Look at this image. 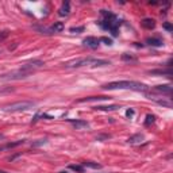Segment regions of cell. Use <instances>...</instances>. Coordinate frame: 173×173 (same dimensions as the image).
I'll use <instances>...</instances> for the list:
<instances>
[{
  "instance_id": "obj_1",
  "label": "cell",
  "mask_w": 173,
  "mask_h": 173,
  "mask_svg": "<svg viewBox=\"0 0 173 173\" xmlns=\"http://www.w3.org/2000/svg\"><path fill=\"white\" fill-rule=\"evenodd\" d=\"M103 89H133V91H138V92H146L149 89L148 85L138 83V81H130V80H120V81H112V83H108L102 85Z\"/></svg>"
},
{
  "instance_id": "obj_2",
  "label": "cell",
  "mask_w": 173,
  "mask_h": 173,
  "mask_svg": "<svg viewBox=\"0 0 173 173\" xmlns=\"http://www.w3.org/2000/svg\"><path fill=\"white\" fill-rule=\"evenodd\" d=\"M86 65H89V66H106V65H110V61L86 57V58H79V60H75V61L66 62L65 66L66 68H80V66H86Z\"/></svg>"
},
{
  "instance_id": "obj_3",
  "label": "cell",
  "mask_w": 173,
  "mask_h": 173,
  "mask_svg": "<svg viewBox=\"0 0 173 173\" xmlns=\"http://www.w3.org/2000/svg\"><path fill=\"white\" fill-rule=\"evenodd\" d=\"M102 15L104 16V19L100 22V26L104 30H110L112 35H118V27H119L118 18L114 14H111L110 11H106V10H102Z\"/></svg>"
},
{
  "instance_id": "obj_4",
  "label": "cell",
  "mask_w": 173,
  "mask_h": 173,
  "mask_svg": "<svg viewBox=\"0 0 173 173\" xmlns=\"http://www.w3.org/2000/svg\"><path fill=\"white\" fill-rule=\"evenodd\" d=\"M35 106L34 102H18V103H12V104L4 107V111L7 112H20V111H26L30 110Z\"/></svg>"
},
{
  "instance_id": "obj_5",
  "label": "cell",
  "mask_w": 173,
  "mask_h": 173,
  "mask_svg": "<svg viewBox=\"0 0 173 173\" xmlns=\"http://www.w3.org/2000/svg\"><path fill=\"white\" fill-rule=\"evenodd\" d=\"M31 75V72H26V71H18V72H12L10 75H3L2 79L3 80H20V79H26L27 76Z\"/></svg>"
},
{
  "instance_id": "obj_6",
  "label": "cell",
  "mask_w": 173,
  "mask_h": 173,
  "mask_svg": "<svg viewBox=\"0 0 173 173\" xmlns=\"http://www.w3.org/2000/svg\"><path fill=\"white\" fill-rule=\"evenodd\" d=\"M43 61H41V60H34V61H30V62H26L23 66H22L20 69L22 71H26V72H34L35 69H39V68H42L43 66Z\"/></svg>"
},
{
  "instance_id": "obj_7",
  "label": "cell",
  "mask_w": 173,
  "mask_h": 173,
  "mask_svg": "<svg viewBox=\"0 0 173 173\" xmlns=\"http://www.w3.org/2000/svg\"><path fill=\"white\" fill-rule=\"evenodd\" d=\"M68 122L72 123V126L75 127L76 130H84V128H88L89 127V123L86 120H80V119H68Z\"/></svg>"
},
{
  "instance_id": "obj_8",
  "label": "cell",
  "mask_w": 173,
  "mask_h": 173,
  "mask_svg": "<svg viewBox=\"0 0 173 173\" xmlns=\"http://www.w3.org/2000/svg\"><path fill=\"white\" fill-rule=\"evenodd\" d=\"M99 42L100 41H99L97 38H95V37H86L84 39V45L91 47V49H96V47L99 46Z\"/></svg>"
},
{
  "instance_id": "obj_9",
  "label": "cell",
  "mask_w": 173,
  "mask_h": 173,
  "mask_svg": "<svg viewBox=\"0 0 173 173\" xmlns=\"http://www.w3.org/2000/svg\"><path fill=\"white\" fill-rule=\"evenodd\" d=\"M149 75H155V76H172L170 69H153L149 71Z\"/></svg>"
},
{
  "instance_id": "obj_10",
  "label": "cell",
  "mask_w": 173,
  "mask_h": 173,
  "mask_svg": "<svg viewBox=\"0 0 173 173\" xmlns=\"http://www.w3.org/2000/svg\"><path fill=\"white\" fill-rule=\"evenodd\" d=\"M107 99H111V97H107V96H89V97L80 99V100H77V103H85V102H99V100H107Z\"/></svg>"
},
{
  "instance_id": "obj_11",
  "label": "cell",
  "mask_w": 173,
  "mask_h": 173,
  "mask_svg": "<svg viewBox=\"0 0 173 173\" xmlns=\"http://www.w3.org/2000/svg\"><path fill=\"white\" fill-rule=\"evenodd\" d=\"M154 91H157V92H161V93H166L170 96V92H172V86L169 84H165V85H157L154 88Z\"/></svg>"
},
{
  "instance_id": "obj_12",
  "label": "cell",
  "mask_w": 173,
  "mask_h": 173,
  "mask_svg": "<svg viewBox=\"0 0 173 173\" xmlns=\"http://www.w3.org/2000/svg\"><path fill=\"white\" fill-rule=\"evenodd\" d=\"M69 12H71V3H69V2H65V3L62 4V7L58 10V14L61 15V16H68Z\"/></svg>"
},
{
  "instance_id": "obj_13",
  "label": "cell",
  "mask_w": 173,
  "mask_h": 173,
  "mask_svg": "<svg viewBox=\"0 0 173 173\" xmlns=\"http://www.w3.org/2000/svg\"><path fill=\"white\" fill-rule=\"evenodd\" d=\"M146 43L150 46H155V47H160L164 45V41L161 39V38H148L146 39Z\"/></svg>"
},
{
  "instance_id": "obj_14",
  "label": "cell",
  "mask_w": 173,
  "mask_h": 173,
  "mask_svg": "<svg viewBox=\"0 0 173 173\" xmlns=\"http://www.w3.org/2000/svg\"><path fill=\"white\" fill-rule=\"evenodd\" d=\"M142 26L148 30H151L155 27V20L151 18H145V19H142Z\"/></svg>"
},
{
  "instance_id": "obj_15",
  "label": "cell",
  "mask_w": 173,
  "mask_h": 173,
  "mask_svg": "<svg viewBox=\"0 0 173 173\" xmlns=\"http://www.w3.org/2000/svg\"><path fill=\"white\" fill-rule=\"evenodd\" d=\"M144 141V135L142 134H135V135H133V137H130L127 142L128 144H131V145H135V144H141V142Z\"/></svg>"
},
{
  "instance_id": "obj_16",
  "label": "cell",
  "mask_w": 173,
  "mask_h": 173,
  "mask_svg": "<svg viewBox=\"0 0 173 173\" xmlns=\"http://www.w3.org/2000/svg\"><path fill=\"white\" fill-rule=\"evenodd\" d=\"M95 110H99V111H115V110H118L119 106H115V104H112V106H97V107H93Z\"/></svg>"
},
{
  "instance_id": "obj_17",
  "label": "cell",
  "mask_w": 173,
  "mask_h": 173,
  "mask_svg": "<svg viewBox=\"0 0 173 173\" xmlns=\"http://www.w3.org/2000/svg\"><path fill=\"white\" fill-rule=\"evenodd\" d=\"M81 165H83L84 168H92V169H100L102 165L97 162H91V161H84L81 162Z\"/></svg>"
},
{
  "instance_id": "obj_18",
  "label": "cell",
  "mask_w": 173,
  "mask_h": 173,
  "mask_svg": "<svg viewBox=\"0 0 173 173\" xmlns=\"http://www.w3.org/2000/svg\"><path fill=\"white\" fill-rule=\"evenodd\" d=\"M62 30H64V23H62V22H55V23L51 26L50 31H53V33H61Z\"/></svg>"
},
{
  "instance_id": "obj_19",
  "label": "cell",
  "mask_w": 173,
  "mask_h": 173,
  "mask_svg": "<svg viewBox=\"0 0 173 173\" xmlns=\"http://www.w3.org/2000/svg\"><path fill=\"white\" fill-rule=\"evenodd\" d=\"M22 144H24V141H18V142H14V144H7L6 146H2L0 150H4V149H11V148H15V146H19Z\"/></svg>"
},
{
  "instance_id": "obj_20",
  "label": "cell",
  "mask_w": 173,
  "mask_h": 173,
  "mask_svg": "<svg viewBox=\"0 0 173 173\" xmlns=\"http://www.w3.org/2000/svg\"><path fill=\"white\" fill-rule=\"evenodd\" d=\"M69 168H71L72 170L77 172V173H84V172H85V168H84L83 165H71Z\"/></svg>"
},
{
  "instance_id": "obj_21",
  "label": "cell",
  "mask_w": 173,
  "mask_h": 173,
  "mask_svg": "<svg viewBox=\"0 0 173 173\" xmlns=\"http://www.w3.org/2000/svg\"><path fill=\"white\" fill-rule=\"evenodd\" d=\"M155 120V116L154 115H146V120H145V126H150V124H153Z\"/></svg>"
},
{
  "instance_id": "obj_22",
  "label": "cell",
  "mask_w": 173,
  "mask_h": 173,
  "mask_svg": "<svg viewBox=\"0 0 173 173\" xmlns=\"http://www.w3.org/2000/svg\"><path fill=\"white\" fill-rule=\"evenodd\" d=\"M122 60H123V61H137L135 57H133V55H128V54H123L122 55Z\"/></svg>"
},
{
  "instance_id": "obj_23",
  "label": "cell",
  "mask_w": 173,
  "mask_h": 173,
  "mask_svg": "<svg viewBox=\"0 0 173 173\" xmlns=\"http://www.w3.org/2000/svg\"><path fill=\"white\" fill-rule=\"evenodd\" d=\"M155 102H157L160 106H165V107H168V108L172 107V103H170V102H165V100H155Z\"/></svg>"
},
{
  "instance_id": "obj_24",
  "label": "cell",
  "mask_w": 173,
  "mask_h": 173,
  "mask_svg": "<svg viewBox=\"0 0 173 173\" xmlns=\"http://www.w3.org/2000/svg\"><path fill=\"white\" fill-rule=\"evenodd\" d=\"M84 31V27H72L71 29V33H83Z\"/></svg>"
},
{
  "instance_id": "obj_25",
  "label": "cell",
  "mask_w": 173,
  "mask_h": 173,
  "mask_svg": "<svg viewBox=\"0 0 173 173\" xmlns=\"http://www.w3.org/2000/svg\"><path fill=\"white\" fill-rule=\"evenodd\" d=\"M99 41H102V42H104L106 45H112V41L110 39V38H106V37H103V38H100Z\"/></svg>"
},
{
  "instance_id": "obj_26",
  "label": "cell",
  "mask_w": 173,
  "mask_h": 173,
  "mask_svg": "<svg viewBox=\"0 0 173 173\" xmlns=\"http://www.w3.org/2000/svg\"><path fill=\"white\" fill-rule=\"evenodd\" d=\"M164 29H165V30H168V31H173V27H172V24L170 23H168V22H166V23H164Z\"/></svg>"
},
{
  "instance_id": "obj_27",
  "label": "cell",
  "mask_w": 173,
  "mask_h": 173,
  "mask_svg": "<svg viewBox=\"0 0 173 173\" xmlns=\"http://www.w3.org/2000/svg\"><path fill=\"white\" fill-rule=\"evenodd\" d=\"M134 115V111L133 110H127L126 111V116H133Z\"/></svg>"
},
{
  "instance_id": "obj_28",
  "label": "cell",
  "mask_w": 173,
  "mask_h": 173,
  "mask_svg": "<svg viewBox=\"0 0 173 173\" xmlns=\"http://www.w3.org/2000/svg\"><path fill=\"white\" fill-rule=\"evenodd\" d=\"M0 173H8V172H6V170H0Z\"/></svg>"
},
{
  "instance_id": "obj_29",
  "label": "cell",
  "mask_w": 173,
  "mask_h": 173,
  "mask_svg": "<svg viewBox=\"0 0 173 173\" xmlns=\"http://www.w3.org/2000/svg\"><path fill=\"white\" fill-rule=\"evenodd\" d=\"M60 173H66V172H60Z\"/></svg>"
}]
</instances>
